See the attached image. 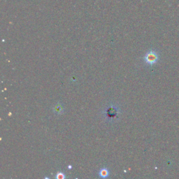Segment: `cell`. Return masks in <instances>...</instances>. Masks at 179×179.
<instances>
[{
  "mask_svg": "<svg viewBox=\"0 0 179 179\" xmlns=\"http://www.w3.org/2000/svg\"><path fill=\"white\" fill-rule=\"evenodd\" d=\"M99 175H100V177L101 178H107L109 175V172L107 169L106 168H104V169H101L100 171V173H99Z\"/></svg>",
  "mask_w": 179,
  "mask_h": 179,
  "instance_id": "4",
  "label": "cell"
},
{
  "mask_svg": "<svg viewBox=\"0 0 179 179\" xmlns=\"http://www.w3.org/2000/svg\"><path fill=\"white\" fill-rule=\"evenodd\" d=\"M107 114H108V116L110 117V118H114L115 117H116V116L117 115V109L116 108H114L113 106H112V107H110L109 109H108V111H107Z\"/></svg>",
  "mask_w": 179,
  "mask_h": 179,
  "instance_id": "2",
  "label": "cell"
},
{
  "mask_svg": "<svg viewBox=\"0 0 179 179\" xmlns=\"http://www.w3.org/2000/svg\"><path fill=\"white\" fill-rule=\"evenodd\" d=\"M69 169H71V166H69Z\"/></svg>",
  "mask_w": 179,
  "mask_h": 179,
  "instance_id": "6",
  "label": "cell"
},
{
  "mask_svg": "<svg viewBox=\"0 0 179 179\" xmlns=\"http://www.w3.org/2000/svg\"><path fill=\"white\" fill-rule=\"evenodd\" d=\"M143 59L147 65L152 66L157 62V60H158L159 59V55L156 51L151 50H149L148 52H147L146 55L144 56Z\"/></svg>",
  "mask_w": 179,
  "mask_h": 179,
  "instance_id": "1",
  "label": "cell"
},
{
  "mask_svg": "<svg viewBox=\"0 0 179 179\" xmlns=\"http://www.w3.org/2000/svg\"><path fill=\"white\" fill-rule=\"evenodd\" d=\"M53 110H54L55 113H57V114L62 113L63 107H62V104H61L60 103H58V104H56V105L54 106V109H53Z\"/></svg>",
  "mask_w": 179,
  "mask_h": 179,
  "instance_id": "3",
  "label": "cell"
},
{
  "mask_svg": "<svg viewBox=\"0 0 179 179\" xmlns=\"http://www.w3.org/2000/svg\"><path fill=\"white\" fill-rule=\"evenodd\" d=\"M65 178V176L62 172H58L57 173V175H56V178H58V179H64Z\"/></svg>",
  "mask_w": 179,
  "mask_h": 179,
  "instance_id": "5",
  "label": "cell"
}]
</instances>
